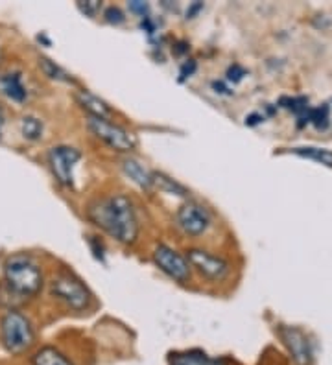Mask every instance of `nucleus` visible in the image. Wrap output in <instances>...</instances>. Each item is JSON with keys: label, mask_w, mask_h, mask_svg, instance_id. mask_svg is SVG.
I'll use <instances>...</instances> for the list:
<instances>
[{"label": "nucleus", "mask_w": 332, "mask_h": 365, "mask_svg": "<svg viewBox=\"0 0 332 365\" xmlns=\"http://www.w3.org/2000/svg\"><path fill=\"white\" fill-rule=\"evenodd\" d=\"M201 8H203V4H201V2H196V4H192L191 8L186 9V19H194V15L198 14Z\"/></svg>", "instance_id": "27"}, {"label": "nucleus", "mask_w": 332, "mask_h": 365, "mask_svg": "<svg viewBox=\"0 0 332 365\" xmlns=\"http://www.w3.org/2000/svg\"><path fill=\"white\" fill-rule=\"evenodd\" d=\"M243 76H246V68L240 67V65H231L227 68V81L238 83V81H242Z\"/></svg>", "instance_id": "23"}, {"label": "nucleus", "mask_w": 332, "mask_h": 365, "mask_svg": "<svg viewBox=\"0 0 332 365\" xmlns=\"http://www.w3.org/2000/svg\"><path fill=\"white\" fill-rule=\"evenodd\" d=\"M4 282L15 295L36 297L43 288V272L28 255H14L4 264Z\"/></svg>", "instance_id": "2"}, {"label": "nucleus", "mask_w": 332, "mask_h": 365, "mask_svg": "<svg viewBox=\"0 0 332 365\" xmlns=\"http://www.w3.org/2000/svg\"><path fill=\"white\" fill-rule=\"evenodd\" d=\"M296 155L306 157V159L318 160L325 166H332V152L331 150H321V148H293Z\"/></svg>", "instance_id": "18"}, {"label": "nucleus", "mask_w": 332, "mask_h": 365, "mask_svg": "<svg viewBox=\"0 0 332 365\" xmlns=\"http://www.w3.org/2000/svg\"><path fill=\"white\" fill-rule=\"evenodd\" d=\"M194 72H196V61L194 59H188V61H185L181 65V71H179V80L185 81L186 78H191Z\"/></svg>", "instance_id": "25"}, {"label": "nucleus", "mask_w": 332, "mask_h": 365, "mask_svg": "<svg viewBox=\"0 0 332 365\" xmlns=\"http://www.w3.org/2000/svg\"><path fill=\"white\" fill-rule=\"evenodd\" d=\"M0 343L14 356L30 351L36 345V330L31 321L19 310L6 312L0 317Z\"/></svg>", "instance_id": "3"}, {"label": "nucleus", "mask_w": 332, "mask_h": 365, "mask_svg": "<svg viewBox=\"0 0 332 365\" xmlns=\"http://www.w3.org/2000/svg\"><path fill=\"white\" fill-rule=\"evenodd\" d=\"M264 122V115H258V113H253V115L246 116V125H257Z\"/></svg>", "instance_id": "26"}, {"label": "nucleus", "mask_w": 332, "mask_h": 365, "mask_svg": "<svg viewBox=\"0 0 332 365\" xmlns=\"http://www.w3.org/2000/svg\"><path fill=\"white\" fill-rule=\"evenodd\" d=\"M39 65L41 68L44 71V74L49 78H52V80H58V81H72V78L66 74L65 71H63L59 65H56L54 61H50V59L46 58H41L39 59Z\"/></svg>", "instance_id": "20"}, {"label": "nucleus", "mask_w": 332, "mask_h": 365, "mask_svg": "<svg viewBox=\"0 0 332 365\" xmlns=\"http://www.w3.org/2000/svg\"><path fill=\"white\" fill-rule=\"evenodd\" d=\"M279 336L283 339L284 347L288 349V354L292 358L293 365H312V361H314L312 343L301 329L283 325L279 329Z\"/></svg>", "instance_id": "10"}, {"label": "nucleus", "mask_w": 332, "mask_h": 365, "mask_svg": "<svg viewBox=\"0 0 332 365\" xmlns=\"http://www.w3.org/2000/svg\"><path fill=\"white\" fill-rule=\"evenodd\" d=\"M154 187H157L159 190L166 192V194H172V196H179V197L191 196V192L186 190L181 182H177L176 179H172L170 175L163 174V172H154Z\"/></svg>", "instance_id": "16"}, {"label": "nucleus", "mask_w": 332, "mask_h": 365, "mask_svg": "<svg viewBox=\"0 0 332 365\" xmlns=\"http://www.w3.org/2000/svg\"><path fill=\"white\" fill-rule=\"evenodd\" d=\"M21 135L26 140H39L43 137V122H41V118L34 115L22 116Z\"/></svg>", "instance_id": "17"}, {"label": "nucleus", "mask_w": 332, "mask_h": 365, "mask_svg": "<svg viewBox=\"0 0 332 365\" xmlns=\"http://www.w3.org/2000/svg\"><path fill=\"white\" fill-rule=\"evenodd\" d=\"M87 128L96 138H100L104 144L120 153H131L137 148V138L131 131H128L122 125L111 122V118H96V116H87Z\"/></svg>", "instance_id": "5"}, {"label": "nucleus", "mask_w": 332, "mask_h": 365, "mask_svg": "<svg viewBox=\"0 0 332 365\" xmlns=\"http://www.w3.org/2000/svg\"><path fill=\"white\" fill-rule=\"evenodd\" d=\"M2 125H4V111H2V107H0V131H2Z\"/></svg>", "instance_id": "29"}, {"label": "nucleus", "mask_w": 332, "mask_h": 365, "mask_svg": "<svg viewBox=\"0 0 332 365\" xmlns=\"http://www.w3.org/2000/svg\"><path fill=\"white\" fill-rule=\"evenodd\" d=\"M2 61H4V52H2V48H0V65H2Z\"/></svg>", "instance_id": "30"}, {"label": "nucleus", "mask_w": 332, "mask_h": 365, "mask_svg": "<svg viewBox=\"0 0 332 365\" xmlns=\"http://www.w3.org/2000/svg\"><path fill=\"white\" fill-rule=\"evenodd\" d=\"M328 120H331V109H328L327 103L319 107H310L308 124H314L318 130H327Z\"/></svg>", "instance_id": "19"}, {"label": "nucleus", "mask_w": 332, "mask_h": 365, "mask_svg": "<svg viewBox=\"0 0 332 365\" xmlns=\"http://www.w3.org/2000/svg\"><path fill=\"white\" fill-rule=\"evenodd\" d=\"M31 365H74L65 352L52 345H43L31 356Z\"/></svg>", "instance_id": "15"}, {"label": "nucleus", "mask_w": 332, "mask_h": 365, "mask_svg": "<svg viewBox=\"0 0 332 365\" xmlns=\"http://www.w3.org/2000/svg\"><path fill=\"white\" fill-rule=\"evenodd\" d=\"M0 87L4 91V94L8 96L11 102L24 103L28 100V89L22 80L21 72H8L0 80Z\"/></svg>", "instance_id": "13"}, {"label": "nucleus", "mask_w": 332, "mask_h": 365, "mask_svg": "<svg viewBox=\"0 0 332 365\" xmlns=\"http://www.w3.org/2000/svg\"><path fill=\"white\" fill-rule=\"evenodd\" d=\"M213 89H216V93H220V94H231L229 89H226L223 81H213Z\"/></svg>", "instance_id": "28"}, {"label": "nucleus", "mask_w": 332, "mask_h": 365, "mask_svg": "<svg viewBox=\"0 0 332 365\" xmlns=\"http://www.w3.org/2000/svg\"><path fill=\"white\" fill-rule=\"evenodd\" d=\"M76 100L84 107L85 111H87L89 116H96V118H111L113 111H111V107L107 106L104 100H100L96 94L89 93V91L81 89L76 93Z\"/></svg>", "instance_id": "14"}, {"label": "nucleus", "mask_w": 332, "mask_h": 365, "mask_svg": "<svg viewBox=\"0 0 332 365\" xmlns=\"http://www.w3.org/2000/svg\"><path fill=\"white\" fill-rule=\"evenodd\" d=\"M177 227L181 229L186 236H201L213 225V214L208 212L207 207H203L198 201H185L176 212Z\"/></svg>", "instance_id": "7"}, {"label": "nucleus", "mask_w": 332, "mask_h": 365, "mask_svg": "<svg viewBox=\"0 0 332 365\" xmlns=\"http://www.w3.org/2000/svg\"><path fill=\"white\" fill-rule=\"evenodd\" d=\"M129 11H133L135 15H139L141 19L148 17V11H150V6L146 2H139V0H133L129 2Z\"/></svg>", "instance_id": "24"}, {"label": "nucleus", "mask_w": 332, "mask_h": 365, "mask_svg": "<svg viewBox=\"0 0 332 365\" xmlns=\"http://www.w3.org/2000/svg\"><path fill=\"white\" fill-rule=\"evenodd\" d=\"M104 17H106V21L109 24H122L126 21L124 14L120 11L119 8H115V6H111V8L106 9V14H104Z\"/></svg>", "instance_id": "22"}, {"label": "nucleus", "mask_w": 332, "mask_h": 365, "mask_svg": "<svg viewBox=\"0 0 332 365\" xmlns=\"http://www.w3.org/2000/svg\"><path fill=\"white\" fill-rule=\"evenodd\" d=\"M78 8H80L81 14L89 15V17H94V15L102 9V2L98 0H89V2H78Z\"/></svg>", "instance_id": "21"}, {"label": "nucleus", "mask_w": 332, "mask_h": 365, "mask_svg": "<svg viewBox=\"0 0 332 365\" xmlns=\"http://www.w3.org/2000/svg\"><path fill=\"white\" fill-rule=\"evenodd\" d=\"M87 218L119 244L131 245L139 238V218L133 201L122 192L98 197L87 207Z\"/></svg>", "instance_id": "1"}, {"label": "nucleus", "mask_w": 332, "mask_h": 365, "mask_svg": "<svg viewBox=\"0 0 332 365\" xmlns=\"http://www.w3.org/2000/svg\"><path fill=\"white\" fill-rule=\"evenodd\" d=\"M154 262L155 266L159 267L164 275L170 277L172 281L179 282V284H185V282L191 281V275H192L191 264H188L185 255L172 250L170 245L159 244L157 247H155Z\"/></svg>", "instance_id": "8"}, {"label": "nucleus", "mask_w": 332, "mask_h": 365, "mask_svg": "<svg viewBox=\"0 0 332 365\" xmlns=\"http://www.w3.org/2000/svg\"><path fill=\"white\" fill-rule=\"evenodd\" d=\"M185 257L188 264H191V267H194L199 275L208 279V281H223L231 272L229 262L223 257L211 253L207 250H196L194 247V250L186 251Z\"/></svg>", "instance_id": "9"}, {"label": "nucleus", "mask_w": 332, "mask_h": 365, "mask_svg": "<svg viewBox=\"0 0 332 365\" xmlns=\"http://www.w3.org/2000/svg\"><path fill=\"white\" fill-rule=\"evenodd\" d=\"M120 166L124 170V174L131 179L135 185H139L144 190H151L154 188V172L148 170L142 165L141 160L133 159V157H124L120 160Z\"/></svg>", "instance_id": "11"}, {"label": "nucleus", "mask_w": 332, "mask_h": 365, "mask_svg": "<svg viewBox=\"0 0 332 365\" xmlns=\"http://www.w3.org/2000/svg\"><path fill=\"white\" fill-rule=\"evenodd\" d=\"M50 294L54 299L61 301L66 308L76 310V312H84L93 303V295L87 286L69 272H61L54 277L50 282Z\"/></svg>", "instance_id": "4"}, {"label": "nucleus", "mask_w": 332, "mask_h": 365, "mask_svg": "<svg viewBox=\"0 0 332 365\" xmlns=\"http://www.w3.org/2000/svg\"><path fill=\"white\" fill-rule=\"evenodd\" d=\"M81 153L72 146H54L46 153V160L52 170L54 178L59 185L66 188H74V168L80 163Z\"/></svg>", "instance_id": "6"}, {"label": "nucleus", "mask_w": 332, "mask_h": 365, "mask_svg": "<svg viewBox=\"0 0 332 365\" xmlns=\"http://www.w3.org/2000/svg\"><path fill=\"white\" fill-rule=\"evenodd\" d=\"M168 365H229V361L226 358L208 356L203 351H181L170 354Z\"/></svg>", "instance_id": "12"}]
</instances>
